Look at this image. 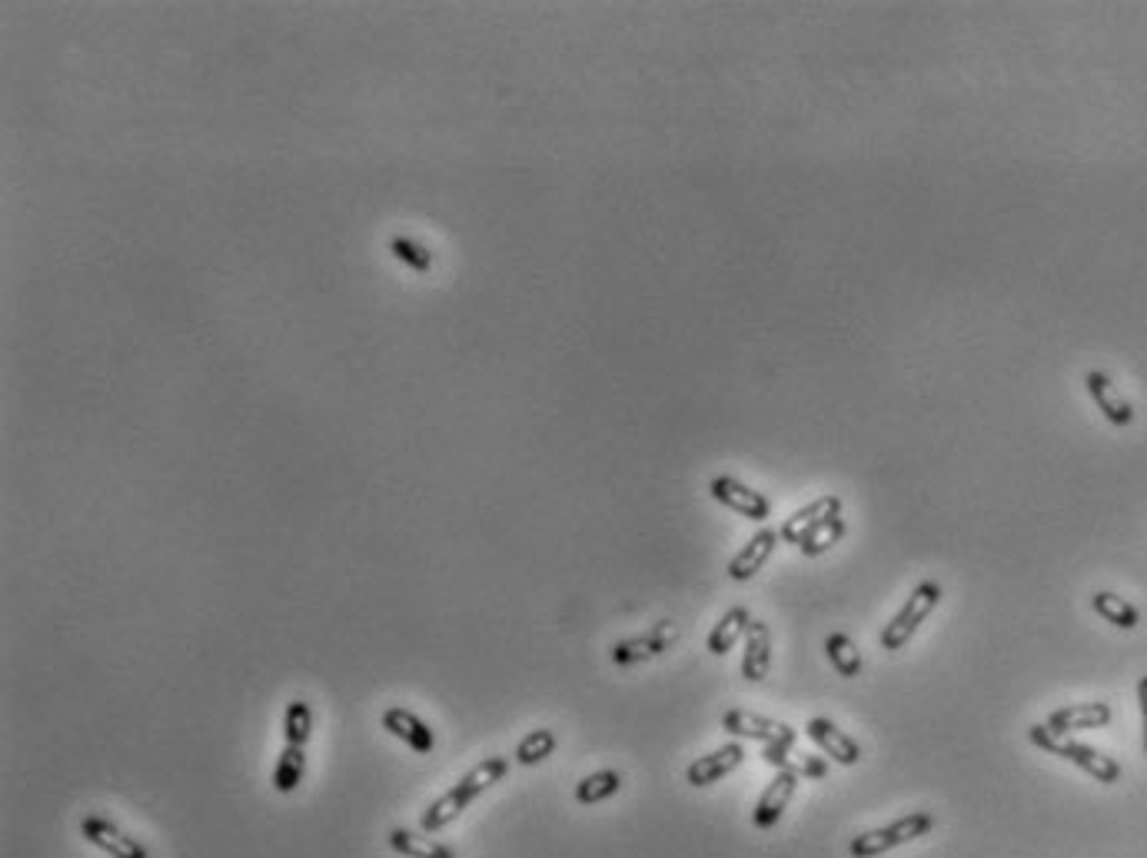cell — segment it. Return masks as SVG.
<instances>
[{"mask_svg":"<svg viewBox=\"0 0 1147 858\" xmlns=\"http://www.w3.org/2000/svg\"><path fill=\"white\" fill-rule=\"evenodd\" d=\"M506 772H509V759H506V755H489V759H482L479 766H472V769L459 779L450 792H443V796L423 812L420 829H423L427 836L447 829L465 806H472L486 789H492L496 782H502Z\"/></svg>","mask_w":1147,"mask_h":858,"instance_id":"obj_1","label":"cell"},{"mask_svg":"<svg viewBox=\"0 0 1147 858\" xmlns=\"http://www.w3.org/2000/svg\"><path fill=\"white\" fill-rule=\"evenodd\" d=\"M1028 739H1031V745L1045 749L1048 755H1058V759L1078 766L1081 772H1088V776L1098 779L1101 786L1121 782V766H1118L1111 755H1105V752H1098V749H1091V745H1085V742H1075V739H1068V735L1048 729L1045 722L1031 725V729H1028Z\"/></svg>","mask_w":1147,"mask_h":858,"instance_id":"obj_2","label":"cell"},{"mask_svg":"<svg viewBox=\"0 0 1147 858\" xmlns=\"http://www.w3.org/2000/svg\"><path fill=\"white\" fill-rule=\"evenodd\" d=\"M934 829V816L931 812H909L902 819H895L892 826H882V829H869L862 836L852 839L849 852L852 858H879L899 846H909L915 842L921 836H928Z\"/></svg>","mask_w":1147,"mask_h":858,"instance_id":"obj_3","label":"cell"},{"mask_svg":"<svg viewBox=\"0 0 1147 858\" xmlns=\"http://www.w3.org/2000/svg\"><path fill=\"white\" fill-rule=\"evenodd\" d=\"M941 586L934 583V579H924L921 586H915V593L909 596V603L895 613V620L882 630V649H889V652H895V649H905L909 645V640L915 636L918 630H921V623L938 610V603H941Z\"/></svg>","mask_w":1147,"mask_h":858,"instance_id":"obj_4","label":"cell"},{"mask_svg":"<svg viewBox=\"0 0 1147 858\" xmlns=\"http://www.w3.org/2000/svg\"><path fill=\"white\" fill-rule=\"evenodd\" d=\"M722 729L735 739H755L762 745H795L798 732L778 719H768V715H758V712H748V709H728L722 715Z\"/></svg>","mask_w":1147,"mask_h":858,"instance_id":"obj_5","label":"cell"},{"mask_svg":"<svg viewBox=\"0 0 1147 858\" xmlns=\"http://www.w3.org/2000/svg\"><path fill=\"white\" fill-rule=\"evenodd\" d=\"M676 640H679V626L673 620H659L653 630L612 645V662L626 669V665H639V662L659 659V655H666L676 645Z\"/></svg>","mask_w":1147,"mask_h":858,"instance_id":"obj_6","label":"cell"},{"mask_svg":"<svg viewBox=\"0 0 1147 858\" xmlns=\"http://www.w3.org/2000/svg\"><path fill=\"white\" fill-rule=\"evenodd\" d=\"M708 493H712L715 503H722L725 509H732V513H738V516H745L752 523H765L772 516V503L758 489L738 482L735 476H715Z\"/></svg>","mask_w":1147,"mask_h":858,"instance_id":"obj_7","label":"cell"},{"mask_svg":"<svg viewBox=\"0 0 1147 858\" xmlns=\"http://www.w3.org/2000/svg\"><path fill=\"white\" fill-rule=\"evenodd\" d=\"M80 836H84L90 846H97L100 852H107L110 858H150L147 856V849H144L134 836H127L120 826H114V822L104 819V816H87V819L80 822Z\"/></svg>","mask_w":1147,"mask_h":858,"instance_id":"obj_8","label":"cell"},{"mask_svg":"<svg viewBox=\"0 0 1147 858\" xmlns=\"http://www.w3.org/2000/svg\"><path fill=\"white\" fill-rule=\"evenodd\" d=\"M742 762H745L742 742H725L722 749H715V752H708V755H702V759H695V762L688 766L686 782L692 789L715 786V782H722L725 776H732Z\"/></svg>","mask_w":1147,"mask_h":858,"instance_id":"obj_9","label":"cell"},{"mask_svg":"<svg viewBox=\"0 0 1147 858\" xmlns=\"http://www.w3.org/2000/svg\"><path fill=\"white\" fill-rule=\"evenodd\" d=\"M805 732H808V739L829 755V759H835L839 766H859L862 762V745L845 732V729H839L832 719H808L805 722Z\"/></svg>","mask_w":1147,"mask_h":858,"instance_id":"obj_10","label":"cell"},{"mask_svg":"<svg viewBox=\"0 0 1147 858\" xmlns=\"http://www.w3.org/2000/svg\"><path fill=\"white\" fill-rule=\"evenodd\" d=\"M832 516H842V499L839 496H818V499H812L808 506H802V509H795L785 523H782V539L788 543V546H802V539L812 533V529H818L822 523H829Z\"/></svg>","mask_w":1147,"mask_h":858,"instance_id":"obj_11","label":"cell"},{"mask_svg":"<svg viewBox=\"0 0 1147 858\" xmlns=\"http://www.w3.org/2000/svg\"><path fill=\"white\" fill-rule=\"evenodd\" d=\"M383 729L390 732V735H396L400 742H406L413 752H420V755H430L433 749H437V735H433V729L416 715V712H410V709H403V705H390V709H383Z\"/></svg>","mask_w":1147,"mask_h":858,"instance_id":"obj_12","label":"cell"},{"mask_svg":"<svg viewBox=\"0 0 1147 858\" xmlns=\"http://www.w3.org/2000/svg\"><path fill=\"white\" fill-rule=\"evenodd\" d=\"M795 792H798V776H792V772H778V776L768 782V789L762 792V799L755 802L752 826H755V829H762V832L775 829V826H778V819L785 816L788 802L795 799Z\"/></svg>","mask_w":1147,"mask_h":858,"instance_id":"obj_13","label":"cell"},{"mask_svg":"<svg viewBox=\"0 0 1147 858\" xmlns=\"http://www.w3.org/2000/svg\"><path fill=\"white\" fill-rule=\"evenodd\" d=\"M775 546H778V533H775V529H758V533L732 556V563H728V579H735V583L755 579V576L765 569V563L772 559Z\"/></svg>","mask_w":1147,"mask_h":858,"instance_id":"obj_14","label":"cell"},{"mask_svg":"<svg viewBox=\"0 0 1147 858\" xmlns=\"http://www.w3.org/2000/svg\"><path fill=\"white\" fill-rule=\"evenodd\" d=\"M1085 387L1091 393V400L1098 403V410L1105 413V420L1111 427H1131L1135 423V407L1128 403V397L1111 383V377H1105L1101 370H1091L1085 377Z\"/></svg>","mask_w":1147,"mask_h":858,"instance_id":"obj_15","label":"cell"},{"mask_svg":"<svg viewBox=\"0 0 1147 858\" xmlns=\"http://www.w3.org/2000/svg\"><path fill=\"white\" fill-rule=\"evenodd\" d=\"M1108 722H1111V705L1108 702H1078V705L1055 709L1045 725L1061 732V735H1071V732H1081V729H1105Z\"/></svg>","mask_w":1147,"mask_h":858,"instance_id":"obj_16","label":"cell"},{"mask_svg":"<svg viewBox=\"0 0 1147 858\" xmlns=\"http://www.w3.org/2000/svg\"><path fill=\"white\" fill-rule=\"evenodd\" d=\"M745 652H742V675L748 682H762L772 669V630L762 620H752L745 633Z\"/></svg>","mask_w":1147,"mask_h":858,"instance_id":"obj_17","label":"cell"},{"mask_svg":"<svg viewBox=\"0 0 1147 858\" xmlns=\"http://www.w3.org/2000/svg\"><path fill=\"white\" fill-rule=\"evenodd\" d=\"M748 626H752V613H748L745 606H732V610L712 626V633H708V652H712V655H725L732 645L745 640Z\"/></svg>","mask_w":1147,"mask_h":858,"instance_id":"obj_18","label":"cell"},{"mask_svg":"<svg viewBox=\"0 0 1147 858\" xmlns=\"http://www.w3.org/2000/svg\"><path fill=\"white\" fill-rule=\"evenodd\" d=\"M390 849L403 858H457V852L430 836L410 832V829H393L390 832Z\"/></svg>","mask_w":1147,"mask_h":858,"instance_id":"obj_19","label":"cell"},{"mask_svg":"<svg viewBox=\"0 0 1147 858\" xmlns=\"http://www.w3.org/2000/svg\"><path fill=\"white\" fill-rule=\"evenodd\" d=\"M306 745H283L280 759H276V769H273V789L280 796H290L300 789L303 776H306Z\"/></svg>","mask_w":1147,"mask_h":858,"instance_id":"obj_20","label":"cell"},{"mask_svg":"<svg viewBox=\"0 0 1147 858\" xmlns=\"http://www.w3.org/2000/svg\"><path fill=\"white\" fill-rule=\"evenodd\" d=\"M765 762L775 766L778 772H792V776H808V779H825L829 766L815 755H802L795 759L792 755V745H765Z\"/></svg>","mask_w":1147,"mask_h":858,"instance_id":"obj_21","label":"cell"},{"mask_svg":"<svg viewBox=\"0 0 1147 858\" xmlns=\"http://www.w3.org/2000/svg\"><path fill=\"white\" fill-rule=\"evenodd\" d=\"M1091 606H1095V613H1098L1105 623H1111V626H1118V630H1138V623H1141V613H1138L1125 596L1095 593V596H1091Z\"/></svg>","mask_w":1147,"mask_h":858,"instance_id":"obj_22","label":"cell"},{"mask_svg":"<svg viewBox=\"0 0 1147 858\" xmlns=\"http://www.w3.org/2000/svg\"><path fill=\"white\" fill-rule=\"evenodd\" d=\"M622 789V776L616 769H602V772H592L586 776L579 786H576V802L579 806H599L612 796H619Z\"/></svg>","mask_w":1147,"mask_h":858,"instance_id":"obj_23","label":"cell"},{"mask_svg":"<svg viewBox=\"0 0 1147 858\" xmlns=\"http://www.w3.org/2000/svg\"><path fill=\"white\" fill-rule=\"evenodd\" d=\"M825 652H829V662L835 665V672H839L842 679H855V675L862 672V652H859V645L852 643L845 633H832V636L825 640Z\"/></svg>","mask_w":1147,"mask_h":858,"instance_id":"obj_24","label":"cell"},{"mask_svg":"<svg viewBox=\"0 0 1147 858\" xmlns=\"http://www.w3.org/2000/svg\"><path fill=\"white\" fill-rule=\"evenodd\" d=\"M842 536H845V519H842V516H832L829 523H822L818 529H812V533L802 539L798 553H802L805 559H818V556H825L835 543H842Z\"/></svg>","mask_w":1147,"mask_h":858,"instance_id":"obj_25","label":"cell"},{"mask_svg":"<svg viewBox=\"0 0 1147 858\" xmlns=\"http://www.w3.org/2000/svg\"><path fill=\"white\" fill-rule=\"evenodd\" d=\"M283 735H286V745H306V742H310V735H313V709H310V702L293 699V702L286 705Z\"/></svg>","mask_w":1147,"mask_h":858,"instance_id":"obj_26","label":"cell"},{"mask_svg":"<svg viewBox=\"0 0 1147 858\" xmlns=\"http://www.w3.org/2000/svg\"><path fill=\"white\" fill-rule=\"evenodd\" d=\"M556 752V732L552 729H532L529 735H522V742L516 745V762L519 766H539Z\"/></svg>","mask_w":1147,"mask_h":858,"instance_id":"obj_27","label":"cell"},{"mask_svg":"<svg viewBox=\"0 0 1147 858\" xmlns=\"http://www.w3.org/2000/svg\"><path fill=\"white\" fill-rule=\"evenodd\" d=\"M390 253H393L400 263H406L410 270H416V273H430V270H433V253H430L427 246H420L416 240L393 236V240H390Z\"/></svg>","mask_w":1147,"mask_h":858,"instance_id":"obj_28","label":"cell"},{"mask_svg":"<svg viewBox=\"0 0 1147 858\" xmlns=\"http://www.w3.org/2000/svg\"><path fill=\"white\" fill-rule=\"evenodd\" d=\"M1138 705H1141V722H1145V755H1147V675L1138 682Z\"/></svg>","mask_w":1147,"mask_h":858,"instance_id":"obj_29","label":"cell"}]
</instances>
